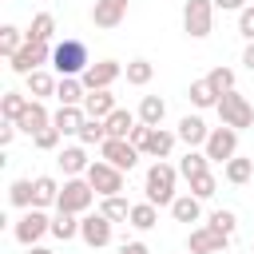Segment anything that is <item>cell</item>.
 I'll list each match as a JSON object with an SVG mask.
<instances>
[{
	"label": "cell",
	"mask_w": 254,
	"mask_h": 254,
	"mask_svg": "<svg viewBox=\"0 0 254 254\" xmlns=\"http://www.w3.org/2000/svg\"><path fill=\"white\" fill-rule=\"evenodd\" d=\"M206 226L230 238V234H234V226H238V218H234V210H226V206H222V210H214V214L206 218Z\"/></svg>",
	"instance_id": "obj_40"
},
{
	"label": "cell",
	"mask_w": 254,
	"mask_h": 254,
	"mask_svg": "<svg viewBox=\"0 0 254 254\" xmlns=\"http://www.w3.org/2000/svg\"><path fill=\"white\" fill-rule=\"evenodd\" d=\"M24 44H28V36H24L16 24H4V28H0V52H4L8 60H12V56L24 48Z\"/></svg>",
	"instance_id": "obj_36"
},
{
	"label": "cell",
	"mask_w": 254,
	"mask_h": 254,
	"mask_svg": "<svg viewBox=\"0 0 254 254\" xmlns=\"http://www.w3.org/2000/svg\"><path fill=\"white\" fill-rule=\"evenodd\" d=\"M8 202L20 206V210H32V206H36V183H32V179H16V183L8 187Z\"/></svg>",
	"instance_id": "obj_29"
},
{
	"label": "cell",
	"mask_w": 254,
	"mask_h": 254,
	"mask_svg": "<svg viewBox=\"0 0 254 254\" xmlns=\"http://www.w3.org/2000/svg\"><path fill=\"white\" fill-rule=\"evenodd\" d=\"M127 20V0H95L91 4V24L95 28H119Z\"/></svg>",
	"instance_id": "obj_14"
},
{
	"label": "cell",
	"mask_w": 254,
	"mask_h": 254,
	"mask_svg": "<svg viewBox=\"0 0 254 254\" xmlns=\"http://www.w3.org/2000/svg\"><path fill=\"white\" fill-rule=\"evenodd\" d=\"M210 171V159H206V151H187L183 159H179V175L190 183V179H198V175H206Z\"/></svg>",
	"instance_id": "obj_28"
},
{
	"label": "cell",
	"mask_w": 254,
	"mask_h": 254,
	"mask_svg": "<svg viewBox=\"0 0 254 254\" xmlns=\"http://www.w3.org/2000/svg\"><path fill=\"white\" fill-rule=\"evenodd\" d=\"M60 139H64V135H60L56 127H44L40 135H32V147H36V151H56V147H60Z\"/></svg>",
	"instance_id": "obj_42"
},
{
	"label": "cell",
	"mask_w": 254,
	"mask_h": 254,
	"mask_svg": "<svg viewBox=\"0 0 254 254\" xmlns=\"http://www.w3.org/2000/svg\"><path fill=\"white\" fill-rule=\"evenodd\" d=\"M111 226H115V222H111L107 214H99V210H95V214H83V218H79V238H83L91 250H103V246L111 242Z\"/></svg>",
	"instance_id": "obj_11"
},
{
	"label": "cell",
	"mask_w": 254,
	"mask_h": 254,
	"mask_svg": "<svg viewBox=\"0 0 254 254\" xmlns=\"http://www.w3.org/2000/svg\"><path fill=\"white\" fill-rule=\"evenodd\" d=\"M99 214H107L111 222H127V218H131V202H127L123 194H111V198L99 202Z\"/></svg>",
	"instance_id": "obj_38"
},
{
	"label": "cell",
	"mask_w": 254,
	"mask_h": 254,
	"mask_svg": "<svg viewBox=\"0 0 254 254\" xmlns=\"http://www.w3.org/2000/svg\"><path fill=\"white\" fill-rule=\"evenodd\" d=\"M202 151H206L210 163H222V167H226V163L238 155V131H234V127H210V139H206Z\"/></svg>",
	"instance_id": "obj_8"
},
{
	"label": "cell",
	"mask_w": 254,
	"mask_h": 254,
	"mask_svg": "<svg viewBox=\"0 0 254 254\" xmlns=\"http://www.w3.org/2000/svg\"><path fill=\"white\" fill-rule=\"evenodd\" d=\"M119 254H151V250H147V242H123Z\"/></svg>",
	"instance_id": "obj_46"
},
{
	"label": "cell",
	"mask_w": 254,
	"mask_h": 254,
	"mask_svg": "<svg viewBox=\"0 0 254 254\" xmlns=\"http://www.w3.org/2000/svg\"><path fill=\"white\" fill-rule=\"evenodd\" d=\"M52 234H56L60 242H71V238H79V214L56 210V218H52Z\"/></svg>",
	"instance_id": "obj_32"
},
{
	"label": "cell",
	"mask_w": 254,
	"mask_h": 254,
	"mask_svg": "<svg viewBox=\"0 0 254 254\" xmlns=\"http://www.w3.org/2000/svg\"><path fill=\"white\" fill-rule=\"evenodd\" d=\"M214 8H222V12H242L246 0H214Z\"/></svg>",
	"instance_id": "obj_47"
},
{
	"label": "cell",
	"mask_w": 254,
	"mask_h": 254,
	"mask_svg": "<svg viewBox=\"0 0 254 254\" xmlns=\"http://www.w3.org/2000/svg\"><path fill=\"white\" fill-rule=\"evenodd\" d=\"M83 179L91 183V190H95L99 198L123 194V171H119V167H111V163H103V159H95V163L87 167V175H83Z\"/></svg>",
	"instance_id": "obj_6"
},
{
	"label": "cell",
	"mask_w": 254,
	"mask_h": 254,
	"mask_svg": "<svg viewBox=\"0 0 254 254\" xmlns=\"http://www.w3.org/2000/svg\"><path fill=\"white\" fill-rule=\"evenodd\" d=\"M28 254H56V250H48V246H28Z\"/></svg>",
	"instance_id": "obj_49"
},
{
	"label": "cell",
	"mask_w": 254,
	"mask_h": 254,
	"mask_svg": "<svg viewBox=\"0 0 254 254\" xmlns=\"http://www.w3.org/2000/svg\"><path fill=\"white\" fill-rule=\"evenodd\" d=\"M32 44H48L52 36H56V16L52 12H36L32 16V24H28V32H24Z\"/></svg>",
	"instance_id": "obj_24"
},
{
	"label": "cell",
	"mask_w": 254,
	"mask_h": 254,
	"mask_svg": "<svg viewBox=\"0 0 254 254\" xmlns=\"http://www.w3.org/2000/svg\"><path fill=\"white\" fill-rule=\"evenodd\" d=\"M123 75V64L119 60H99V64H91L79 79H83V87L87 91H111V83Z\"/></svg>",
	"instance_id": "obj_10"
},
{
	"label": "cell",
	"mask_w": 254,
	"mask_h": 254,
	"mask_svg": "<svg viewBox=\"0 0 254 254\" xmlns=\"http://www.w3.org/2000/svg\"><path fill=\"white\" fill-rule=\"evenodd\" d=\"M222 175H226V183L242 187V183H250V179H254V159H242V155H234V159L222 167Z\"/></svg>",
	"instance_id": "obj_30"
},
{
	"label": "cell",
	"mask_w": 254,
	"mask_h": 254,
	"mask_svg": "<svg viewBox=\"0 0 254 254\" xmlns=\"http://www.w3.org/2000/svg\"><path fill=\"white\" fill-rule=\"evenodd\" d=\"M60 167H64L67 179H79V175H87L91 163H87V151H83V147H64V151H60Z\"/></svg>",
	"instance_id": "obj_23"
},
{
	"label": "cell",
	"mask_w": 254,
	"mask_h": 254,
	"mask_svg": "<svg viewBox=\"0 0 254 254\" xmlns=\"http://www.w3.org/2000/svg\"><path fill=\"white\" fill-rule=\"evenodd\" d=\"M226 246H230V238L210 226H194L187 234V254H226Z\"/></svg>",
	"instance_id": "obj_12"
},
{
	"label": "cell",
	"mask_w": 254,
	"mask_h": 254,
	"mask_svg": "<svg viewBox=\"0 0 254 254\" xmlns=\"http://www.w3.org/2000/svg\"><path fill=\"white\" fill-rule=\"evenodd\" d=\"M214 190H218V179H214L210 171L198 175V179H190V194H194V198H210Z\"/></svg>",
	"instance_id": "obj_41"
},
{
	"label": "cell",
	"mask_w": 254,
	"mask_h": 254,
	"mask_svg": "<svg viewBox=\"0 0 254 254\" xmlns=\"http://www.w3.org/2000/svg\"><path fill=\"white\" fill-rule=\"evenodd\" d=\"M206 83H210V87L218 91V99H222L226 91H234V71H230V67H210Z\"/></svg>",
	"instance_id": "obj_39"
},
{
	"label": "cell",
	"mask_w": 254,
	"mask_h": 254,
	"mask_svg": "<svg viewBox=\"0 0 254 254\" xmlns=\"http://www.w3.org/2000/svg\"><path fill=\"white\" fill-rule=\"evenodd\" d=\"M24 83H28V99H48V95H56V87H60V79L52 75V71H32V75H24Z\"/></svg>",
	"instance_id": "obj_18"
},
{
	"label": "cell",
	"mask_w": 254,
	"mask_h": 254,
	"mask_svg": "<svg viewBox=\"0 0 254 254\" xmlns=\"http://www.w3.org/2000/svg\"><path fill=\"white\" fill-rule=\"evenodd\" d=\"M48 60H52V48H48V44H32V40H28V44L8 60V67H12L16 75H32V71H40Z\"/></svg>",
	"instance_id": "obj_9"
},
{
	"label": "cell",
	"mask_w": 254,
	"mask_h": 254,
	"mask_svg": "<svg viewBox=\"0 0 254 254\" xmlns=\"http://www.w3.org/2000/svg\"><path fill=\"white\" fill-rule=\"evenodd\" d=\"M187 99H190L194 107H218V91H214L206 79H194V83L187 87Z\"/></svg>",
	"instance_id": "obj_34"
},
{
	"label": "cell",
	"mask_w": 254,
	"mask_h": 254,
	"mask_svg": "<svg viewBox=\"0 0 254 254\" xmlns=\"http://www.w3.org/2000/svg\"><path fill=\"white\" fill-rule=\"evenodd\" d=\"M175 183H179V167H171V163H163V159H155V163L147 167V179H143V190H147V202H155V206H171V202L179 198V190H175Z\"/></svg>",
	"instance_id": "obj_1"
},
{
	"label": "cell",
	"mask_w": 254,
	"mask_h": 254,
	"mask_svg": "<svg viewBox=\"0 0 254 254\" xmlns=\"http://www.w3.org/2000/svg\"><path fill=\"white\" fill-rule=\"evenodd\" d=\"M127 222H131L135 230H151V226L159 222V206H155V202H135V206H131V218H127Z\"/></svg>",
	"instance_id": "obj_35"
},
{
	"label": "cell",
	"mask_w": 254,
	"mask_h": 254,
	"mask_svg": "<svg viewBox=\"0 0 254 254\" xmlns=\"http://www.w3.org/2000/svg\"><path fill=\"white\" fill-rule=\"evenodd\" d=\"M32 183H36V206H40V210L60 202V183H56L52 175H36Z\"/></svg>",
	"instance_id": "obj_31"
},
{
	"label": "cell",
	"mask_w": 254,
	"mask_h": 254,
	"mask_svg": "<svg viewBox=\"0 0 254 254\" xmlns=\"http://www.w3.org/2000/svg\"><path fill=\"white\" fill-rule=\"evenodd\" d=\"M83 111H87V119H107V115L115 111V95H111V91H87Z\"/></svg>",
	"instance_id": "obj_25"
},
{
	"label": "cell",
	"mask_w": 254,
	"mask_h": 254,
	"mask_svg": "<svg viewBox=\"0 0 254 254\" xmlns=\"http://www.w3.org/2000/svg\"><path fill=\"white\" fill-rule=\"evenodd\" d=\"M238 36H242L246 44L254 40V4H246V8L238 12Z\"/></svg>",
	"instance_id": "obj_43"
},
{
	"label": "cell",
	"mask_w": 254,
	"mask_h": 254,
	"mask_svg": "<svg viewBox=\"0 0 254 254\" xmlns=\"http://www.w3.org/2000/svg\"><path fill=\"white\" fill-rule=\"evenodd\" d=\"M28 91H4L0 95V115H4V123H20V115L28 111Z\"/></svg>",
	"instance_id": "obj_22"
},
{
	"label": "cell",
	"mask_w": 254,
	"mask_h": 254,
	"mask_svg": "<svg viewBox=\"0 0 254 254\" xmlns=\"http://www.w3.org/2000/svg\"><path fill=\"white\" fill-rule=\"evenodd\" d=\"M16 131H20L16 123H4V127H0V147H8V143L16 139Z\"/></svg>",
	"instance_id": "obj_45"
},
{
	"label": "cell",
	"mask_w": 254,
	"mask_h": 254,
	"mask_svg": "<svg viewBox=\"0 0 254 254\" xmlns=\"http://www.w3.org/2000/svg\"><path fill=\"white\" fill-rule=\"evenodd\" d=\"M242 64H246V71H254V40L242 48Z\"/></svg>",
	"instance_id": "obj_48"
},
{
	"label": "cell",
	"mask_w": 254,
	"mask_h": 254,
	"mask_svg": "<svg viewBox=\"0 0 254 254\" xmlns=\"http://www.w3.org/2000/svg\"><path fill=\"white\" fill-rule=\"evenodd\" d=\"M12 234H16V242H20V246H40V238H44V234H52V218H48L40 206H32V210H24V214H20V222L12 226Z\"/></svg>",
	"instance_id": "obj_7"
},
{
	"label": "cell",
	"mask_w": 254,
	"mask_h": 254,
	"mask_svg": "<svg viewBox=\"0 0 254 254\" xmlns=\"http://www.w3.org/2000/svg\"><path fill=\"white\" fill-rule=\"evenodd\" d=\"M175 131H167V127H155L151 131V139H147V147H143V155H151V159H167L171 155V147H175Z\"/></svg>",
	"instance_id": "obj_26"
},
{
	"label": "cell",
	"mask_w": 254,
	"mask_h": 254,
	"mask_svg": "<svg viewBox=\"0 0 254 254\" xmlns=\"http://www.w3.org/2000/svg\"><path fill=\"white\" fill-rule=\"evenodd\" d=\"M16 127L32 139V135H40L44 127H52V115H48V107H44L40 99H32V103H28V111L20 115V123H16Z\"/></svg>",
	"instance_id": "obj_16"
},
{
	"label": "cell",
	"mask_w": 254,
	"mask_h": 254,
	"mask_svg": "<svg viewBox=\"0 0 254 254\" xmlns=\"http://www.w3.org/2000/svg\"><path fill=\"white\" fill-rule=\"evenodd\" d=\"M135 123H139V115H131V111H123V107H115V111L103 119V127H107V139H131Z\"/></svg>",
	"instance_id": "obj_20"
},
{
	"label": "cell",
	"mask_w": 254,
	"mask_h": 254,
	"mask_svg": "<svg viewBox=\"0 0 254 254\" xmlns=\"http://www.w3.org/2000/svg\"><path fill=\"white\" fill-rule=\"evenodd\" d=\"M175 135H179V139H183V143L194 151V147H206V139H210V127L202 123V115H183Z\"/></svg>",
	"instance_id": "obj_15"
},
{
	"label": "cell",
	"mask_w": 254,
	"mask_h": 254,
	"mask_svg": "<svg viewBox=\"0 0 254 254\" xmlns=\"http://www.w3.org/2000/svg\"><path fill=\"white\" fill-rule=\"evenodd\" d=\"M151 131H155V127H147V123H135V131H131V139H127V143H131V147H135V151L143 155V147H147Z\"/></svg>",
	"instance_id": "obj_44"
},
{
	"label": "cell",
	"mask_w": 254,
	"mask_h": 254,
	"mask_svg": "<svg viewBox=\"0 0 254 254\" xmlns=\"http://www.w3.org/2000/svg\"><path fill=\"white\" fill-rule=\"evenodd\" d=\"M171 214H175V222H187V226H190V222L202 218V198H194V194L187 190V194H179V198L171 202Z\"/></svg>",
	"instance_id": "obj_21"
},
{
	"label": "cell",
	"mask_w": 254,
	"mask_h": 254,
	"mask_svg": "<svg viewBox=\"0 0 254 254\" xmlns=\"http://www.w3.org/2000/svg\"><path fill=\"white\" fill-rule=\"evenodd\" d=\"M56 99H60V107H83V99H87L83 79L79 75H64L60 87H56Z\"/></svg>",
	"instance_id": "obj_17"
},
{
	"label": "cell",
	"mask_w": 254,
	"mask_h": 254,
	"mask_svg": "<svg viewBox=\"0 0 254 254\" xmlns=\"http://www.w3.org/2000/svg\"><path fill=\"white\" fill-rule=\"evenodd\" d=\"M218 119H222V127H234V131H246V127H254V107H250V99L242 95V91H226L222 99H218Z\"/></svg>",
	"instance_id": "obj_3"
},
{
	"label": "cell",
	"mask_w": 254,
	"mask_h": 254,
	"mask_svg": "<svg viewBox=\"0 0 254 254\" xmlns=\"http://www.w3.org/2000/svg\"><path fill=\"white\" fill-rule=\"evenodd\" d=\"M99 155H103V163H111V167H119V171H131V167L139 163V151H135L127 139H107V143L99 147Z\"/></svg>",
	"instance_id": "obj_13"
},
{
	"label": "cell",
	"mask_w": 254,
	"mask_h": 254,
	"mask_svg": "<svg viewBox=\"0 0 254 254\" xmlns=\"http://www.w3.org/2000/svg\"><path fill=\"white\" fill-rule=\"evenodd\" d=\"M99 194L91 190V183L87 179H64V187H60V202H56V210H67V214H87L91 210V202H95Z\"/></svg>",
	"instance_id": "obj_4"
},
{
	"label": "cell",
	"mask_w": 254,
	"mask_h": 254,
	"mask_svg": "<svg viewBox=\"0 0 254 254\" xmlns=\"http://www.w3.org/2000/svg\"><path fill=\"white\" fill-rule=\"evenodd\" d=\"M250 250H254V242H250Z\"/></svg>",
	"instance_id": "obj_50"
},
{
	"label": "cell",
	"mask_w": 254,
	"mask_h": 254,
	"mask_svg": "<svg viewBox=\"0 0 254 254\" xmlns=\"http://www.w3.org/2000/svg\"><path fill=\"white\" fill-rule=\"evenodd\" d=\"M123 75H127L131 87H147L151 75H155V64H151V60H131V64L123 67Z\"/></svg>",
	"instance_id": "obj_33"
},
{
	"label": "cell",
	"mask_w": 254,
	"mask_h": 254,
	"mask_svg": "<svg viewBox=\"0 0 254 254\" xmlns=\"http://www.w3.org/2000/svg\"><path fill=\"white\" fill-rule=\"evenodd\" d=\"M103 143H107L103 119H87V123L79 127V147H103Z\"/></svg>",
	"instance_id": "obj_37"
},
{
	"label": "cell",
	"mask_w": 254,
	"mask_h": 254,
	"mask_svg": "<svg viewBox=\"0 0 254 254\" xmlns=\"http://www.w3.org/2000/svg\"><path fill=\"white\" fill-rule=\"evenodd\" d=\"M83 123H87V111H83V107H60V111L52 115V127H56L60 135H79Z\"/></svg>",
	"instance_id": "obj_19"
},
{
	"label": "cell",
	"mask_w": 254,
	"mask_h": 254,
	"mask_svg": "<svg viewBox=\"0 0 254 254\" xmlns=\"http://www.w3.org/2000/svg\"><path fill=\"white\" fill-rule=\"evenodd\" d=\"M163 115H167V103H163L159 95H143V99H139V123L163 127Z\"/></svg>",
	"instance_id": "obj_27"
},
{
	"label": "cell",
	"mask_w": 254,
	"mask_h": 254,
	"mask_svg": "<svg viewBox=\"0 0 254 254\" xmlns=\"http://www.w3.org/2000/svg\"><path fill=\"white\" fill-rule=\"evenodd\" d=\"M214 28V0H187L183 4V32L190 40H202L210 36Z\"/></svg>",
	"instance_id": "obj_5"
},
{
	"label": "cell",
	"mask_w": 254,
	"mask_h": 254,
	"mask_svg": "<svg viewBox=\"0 0 254 254\" xmlns=\"http://www.w3.org/2000/svg\"><path fill=\"white\" fill-rule=\"evenodd\" d=\"M52 67L60 71V79H64V75H83V71L91 67L87 44H83V40H60V44L52 48Z\"/></svg>",
	"instance_id": "obj_2"
}]
</instances>
